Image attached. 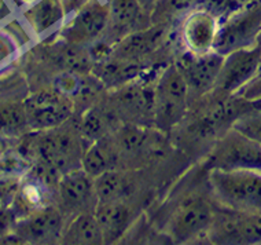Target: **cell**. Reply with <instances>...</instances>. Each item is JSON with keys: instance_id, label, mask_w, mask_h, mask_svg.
I'll return each mask as SVG.
<instances>
[{"instance_id": "1", "label": "cell", "mask_w": 261, "mask_h": 245, "mask_svg": "<svg viewBox=\"0 0 261 245\" xmlns=\"http://www.w3.org/2000/svg\"><path fill=\"white\" fill-rule=\"evenodd\" d=\"M209 187L217 204L249 213H261L260 169H207Z\"/></svg>"}, {"instance_id": "2", "label": "cell", "mask_w": 261, "mask_h": 245, "mask_svg": "<svg viewBox=\"0 0 261 245\" xmlns=\"http://www.w3.org/2000/svg\"><path fill=\"white\" fill-rule=\"evenodd\" d=\"M189 86L173 62L162 69L154 83V128L169 135L190 110Z\"/></svg>"}, {"instance_id": "3", "label": "cell", "mask_w": 261, "mask_h": 245, "mask_svg": "<svg viewBox=\"0 0 261 245\" xmlns=\"http://www.w3.org/2000/svg\"><path fill=\"white\" fill-rule=\"evenodd\" d=\"M87 146L88 143L81 135L76 117L73 116L59 127L41 131L36 142V153L40 161L54 167L63 175L81 168Z\"/></svg>"}, {"instance_id": "4", "label": "cell", "mask_w": 261, "mask_h": 245, "mask_svg": "<svg viewBox=\"0 0 261 245\" xmlns=\"http://www.w3.org/2000/svg\"><path fill=\"white\" fill-rule=\"evenodd\" d=\"M217 201L211 197L190 194L180 200L164 226V232L176 244H187L195 240H205L207 229L215 215Z\"/></svg>"}, {"instance_id": "5", "label": "cell", "mask_w": 261, "mask_h": 245, "mask_svg": "<svg viewBox=\"0 0 261 245\" xmlns=\"http://www.w3.org/2000/svg\"><path fill=\"white\" fill-rule=\"evenodd\" d=\"M205 169H260L261 145L235 128L217 138L205 157Z\"/></svg>"}, {"instance_id": "6", "label": "cell", "mask_w": 261, "mask_h": 245, "mask_svg": "<svg viewBox=\"0 0 261 245\" xmlns=\"http://www.w3.org/2000/svg\"><path fill=\"white\" fill-rule=\"evenodd\" d=\"M205 240L216 245H261V213L241 212L217 204Z\"/></svg>"}, {"instance_id": "7", "label": "cell", "mask_w": 261, "mask_h": 245, "mask_svg": "<svg viewBox=\"0 0 261 245\" xmlns=\"http://www.w3.org/2000/svg\"><path fill=\"white\" fill-rule=\"evenodd\" d=\"M143 76L125 86L109 90L106 102L121 122L154 128V86L144 82Z\"/></svg>"}, {"instance_id": "8", "label": "cell", "mask_w": 261, "mask_h": 245, "mask_svg": "<svg viewBox=\"0 0 261 245\" xmlns=\"http://www.w3.org/2000/svg\"><path fill=\"white\" fill-rule=\"evenodd\" d=\"M261 31V2L254 0L220 21L213 50L227 55L256 44Z\"/></svg>"}, {"instance_id": "9", "label": "cell", "mask_w": 261, "mask_h": 245, "mask_svg": "<svg viewBox=\"0 0 261 245\" xmlns=\"http://www.w3.org/2000/svg\"><path fill=\"white\" fill-rule=\"evenodd\" d=\"M28 127L33 131L53 130L74 116L73 101L63 94L50 90L37 91L23 102Z\"/></svg>"}, {"instance_id": "10", "label": "cell", "mask_w": 261, "mask_h": 245, "mask_svg": "<svg viewBox=\"0 0 261 245\" xmlns=\"http://www.w3.org/2000/svg\"><path fill=\"white\" fill-rule=\"evenodd\" d=\"M110 19L108 0H88L76 10L73 18L65 23L59 39L72 44L90 47L102 39Z\"/></svg>"}, {"instance_id": "11", "label": "cell", "mask_w": 261, "mask_h": 245, "mask_svg": "<svg viewBox=\"0 0 261 245\" xmlns=\"http://www.w3.org/2000/svg\"><path fill=\"white\" fill-rule=\"evenodd\" d=\"M260 64L261 47L257 44L224 55L219 78L211 92L216 96L234 95L258 73Z\"/></svg>"}, {"instance_id": "12", "label": "cell", "mask_w": 261, "mask_h": 245, "mask_svg": "<svg viewBox=\"0 0 261 245\" xmlns=\"http://www.w3.org/2000/svg\"><path fill=\"white\" fill-rule=\"evenodd\" d=\"M223 61L224 55L215 50L205 54H193L183 50L180 55L176 57L175 64L180 69L189 86L190 102L199 100L215 88Z\"/></svg>"}, {"instance_id": "13", "label": "cell", "mask_w": 261, "mask_h": 245, "mask_svg": "<svg viewBox=\"0 0 261 245\" xmlns=\"http://www.w3.org/2000/svg\"><path fill=\"white\" fill-rule=\"evenodd\" d=\"M98 203L94 178L83 168L69 171L61 177L55 204L62 211L66 220L79 213L95 212Z\"/></svg>"}, {"instance_id": "14", "label": "cell", "mask_w": 261, "mask_h": 245, "mask_svg": "<svg viewBox=\"0 0 261 245\" xmlns=\"http://www.w3.org/2000/svg\"><path fill=\"white\" fill-rule=\"evenodd\" d=\"M220 19L205 7H195L186 14L179 23V40L183 50L193 54H205L213 50Z\"/></svg>"}, {"instance_id": "15", "label": "cell", "mask_w": 261, "mask_h": 245, "mask_svg": "<svg viewBox=\"0 0 261 245\" xmlns=\"http://www.w3.org/2000/svg\"><path fill=\"white\" fill-rule=\"evenodd\" d=\"M66 218L57 204L32 211L17 225V234L32 244H55L61 241Z\"/></svg>"}, {"instance_id": "16", "label": "cell", "mask_w": 261, "mask_h": 245, "mask_svg": "<svg viewBox=\"0 0 261 245\" xmlns=\"http://www.w3.org/2000/svg\"><path fill=\"white\" fill-rule=\"evenodd\" d=\"M110 19L102 40L114 45L126 35L151 27V13L146 11L139 0H108Z\"/></svg>"}, {"instance_id": "17", "label": "cell", "mask_w": 261, "mask_h": 245, "mask_svg": "<svg viewBox=\"0 0 261 245\" xmlns=\"http://www.w3.org/2000/svg\"><path fill=\"white\" fill-rule=\"evenodd\" d=\"M168 25L153 23L151 27L126 35L113 45L112 57L122 61L144 64L146 59L155 54L168 37Z\"/></svg>"}, {"instance_id": "18", "label": "cell", "mask_w": 261, "mask_h": 245, "mask_svg": "<svg viewBox=\"0 0 261 245\" xmlns=\"http://www.w3.org/2000/svg\"><path fill=\"white\" fill-rule=\"evenodd\" d=\"M94 213L103 234L105 244H116L122 240L135 216L126 200L99 201Z\"/></svg>"}, {"instance_id": "19", "label": "cell", "mask_w": 261, "mask_h": 245, "mask_svg": "<svg viewBox=\"0 0 261 245\" xmlns=\"http://www.w3.org/2000/svg\"><path fill=\"white\" fill-rule=\"evenodd\" d=\"M81 135L90 145L91 142L112 135L122 122L118 120L106 102V92L99 101L86 109L79 116H74Z\"/></svg>"}, {"instance_id": "20", "label": "cell", "mask_w": 261, "mask_h": 245, "mask_svg": "<svg viewBox=\"0 0 261 245\" xmlns=\"http://www.w3.org/2000/svg\"><path fill=\"white\" fill-rule=\"evenodd\" d=\"M121 155L112 135L91 142L86 148L81 160V168L90 177L96 178L100 174L120 168Z\"/></svg>"}, {"instance_id": "21", "label": "cell", "mask_w": 261, "mask_h": 245, "mask_svg": "<svg viewBox=\"0 0 261 245\" xmlns=\"http://www.w3.org/2000/svg\"><path fill=\"white\" fill-rule=\"evenodd\" d=\"M61 244L68 245H102L103 234L94 212L79 213L68 219L63 227Z\"/></svg>"}, {"instance_id": "22", "label": "cell", "mask_w": 261, "mask_h": 245, "mask_svg": "<svg viewBox=\"0 0 261 245\" xmlns=\"http://www.w3.org/2000/svg\"><path fill=\"white\" fill-rule=\"evenodd\" d=\"M51 61L59 72L91 73L94 69V59L88 47L72 44L62 39L51 48Z\"/></svg>"}, {"instance_id": "23", "label": "cell", "mask_w": 261, "mask_h": 245, "mask_svg": "<svg viewBox=\"0 0 261 245\" xmlns=\"http://www.w3.org/2000/svg\"><path fill=\"white\" fill-rule=\"evenodd\" d=\"M94 183L99 201L126 200L132 185L128 173L121 168L100 174L99 177L94 178Z\"/></svg>"}, {"instance_id": "24", "label": "cell", "mask_w": 261, "mask_h": 245, "mask_svg": "<svg viewBox=\"0 0 261 245\" xmlns=\"http://www.w3.org/2000/svg\"><path fill=\"white\" fill-rule=\"evenodd\" d=\"M65 7L61 0H39L25 15L36 33H43L61 22L65 17Z\"/></svg>"}, {"instance_id": "25", "label": "cell", "mask_w": 261, "mask_h": 245, "mask_svg": "<svg viewBox=\"0 0 261 245\" xmlns=\"http://www.w3.org/2000/svg\"><path fill=\"white\" fill-rule=\"evenodd\" d=\"M202 0H158L151 11V23L168 25L181 19L186 14L201 5Z\"/></svg>"}, {"instance_id": "26", "label": "cell", "mask_w": 261, "mask_h": 245, "mask_svg": "<svg viewBox=\"0 0 261 245\" xmlns=\"http://www.w3.org/2000/svg\"><path fill=\"white\" fill-rule=\"evenodd\" d=\"M28 127L25 106L10 104L0 109V132L7 135H15Z\"/></svg>"}, {"instance_id": "27", "label": "cell", "mask_w": 261, "mask_h": 245, "mask_svg": "<svg viewBox=\"0 0 261 245\" xmlns=\"http://www.w3.org/2000/svg\"><path fill=\"white\" fill-rule=\"evenodd\" d=\"M232 128L238 130L239 132H242L261 145V112L257 110L249 112L248 114L239 118Z\"/></svg>"}, {"instance_id": "28", "label": "cell", "mask_w": 261, "mask_h": 245, "mask_svg": "<svg viewBox=\"0 0 261 245\" xmlns=\"http://www.w3.org/2000/svg\"><path fill=\"white\" fill-rule=\"evenodd\" d=\"M237 95L242 96L246 101H257L261 100V72H258L246 86L241 88L237 92Z\"/></svg>"}, {"instance_id": "29", "label": "cell", "mask_w": 261, "mask_h": 245, "mask_svg": "<svg viewBox=\"0 0 261 245\" xmlns=\"http://www.w3.org/2000/svg\"><path fill=\"white\" fill-rule=\"evenodd\" d=\"M14 53H15V45L11 37L0 32V65L10 61Z\"/></svg>"}, {"instance_id": "30", "label": "cell", "mask_w": 261, "mask_h": 245, "mask_svg": "<svg viewBox=\"0 0 261 245\" xmlns=\"http://www.w3.org/2000/svg\"><path fill=\"white\" fill-rule=\"evenodd\" d=\"M14 215L7 209L0 208V238L3 236H7L10 229L13 226Z\"/></svg>"}, {"instance_id": "31", "label": "cell", "mask_w": 261, "mask_h": 245, "mask_svg": "<svg viewBox=\"0 0 261 245\" xmlns=\"http://www.w3.org/2000/svg\"><path fill=\"white\" fill-rule=\"evenodd\" d=\"M158 0H139V3L142 6H143V9L146 10V11H149V13H151L154 9V6L157 5Z\"/></svg>"}, {"instance_id": "32", "label": "cell", "mask_w": 261, "mask_h": 245, "mask_svg": "<svg viewBox=\"0 0 261 245\" xmlns=\"http://www.w3.org/2000/svg\"><path fill=\"white\" fill-rule=\"evenodd\" d=\"M252 105H253V108H254V110H257V112H261V100L253 101Z\"/></svg>"}, {"instance_id": "33", "label": "cell", "mask_w": 261, "mask_h": 245, "mask_svg": "<svg viewBox=\"0 0 261 245\" xmlns=\"http://www.w3.org/2000/svg\"><path fill=\"white\" fill-rule=\"evenodd\" d=\"M256 44H257V45H260V47H261V31H260V33H258V36H257Z\"/></svg>"}, {"instance_id": "34", "label": "cell", "mask_w": 261, "mask_h": 245, "mask_svg": "<svg viewBox=\"0 0 261 245\" xmlns=\"http://www.w3.org/2000/svg\"><path fill=\"white\" fill-rule=\"evenodd\" d=\"M22 2H27V3H29V2H33V0H22Z\"/></svg>"}, {"instance_id": "35", "label": "cell", "mask_w": 261, "mask_h": 245, "mask_svg": "<svg viewBox=\"0 0 261 245\" xmlns=\"http://www.w3.org/2000/svg\"><path fill=\"white\" fill-rule=\"evenodd\" d=\"M258 2H261V0H258Z\"/></svg>"}]
</instances>
